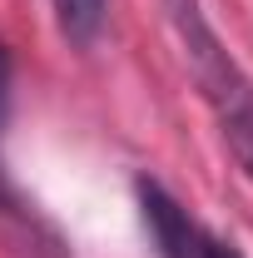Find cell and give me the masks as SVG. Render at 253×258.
<instances>
[{
    "mask_svg": "<svg viewBox=\"0 0 253 258\" xmlns=\"http://www.w3.org/2000/svg\"><path fill=\"white\" fill-rule=\"evenodd\" d=\"M164 15L174 25V40H179V50L194 70V85H199L204 104L219 119L228 154L253 179V80L233 60V50L223 45L214 20L204 15V0H164Z\"/></svg>",
    "mask_w": 253,
    "mask_h": 258,
    "instance_id": "cell-1",
    "label": "cell"
},
{
    "mask_svg": "<svg viewBox=\"0 0 253 258\" xmlns=\"http://www.w3.org/2000/svg\"><path fill=\"white\" fill-rule=\"evenodd\" d=\"M5 119H10V50L0 40V134H5Z\"/></svg>",
    "mask_w": 253,
    "mask_h": 258,
    "instance_id": "cell-4",
    "label": "cell"
},
{
    "mask_svg": "<svg viewBox=\"0 0 253 258\" xmlns=\"http://www.w3.org/2000/svg\"><path fill=\"white\" fill-rule=\"evenodd\" d=\"M204 258H243L233 243H223V238H204Z\"/></svg>",
    "mask_w": 253,
    "mask_h": 258,
    "instance_id": "cell-5",
    "label": "cell"
},
{
    "mask_svg": "<svg viewBox=\"0 0 253 258\" xmlns=\"http://www.w3.org/2000/svg\"><path fill=\"white\" fill-rule=\"evenodd\" d=\"M134 194H139V214H144V228H149V238H154L159 258H204V238H209V233L184 214V204L164 189V184L139 179Z\"/></svg>",
    "mask_w": 253,
    "mask_h": 258,
    "instance_id": "cell-2",
    "label": "cell"
},
{
    "mask_svg": "<svg viewBox=\"0 0 253 258\" xmlns=\"http://www.w3.org/2000/svg\"><path fill=\"white\" fill-rule=\"evenodd\" d=\"M50 5H55V25L70 45H90L109 10V0H50Z\"/></svg>",
    "mask_w": 253,
    "mask_h": 258,
    "instance_id": "cell-3",
    "label": "cell"
}]
</instances>
